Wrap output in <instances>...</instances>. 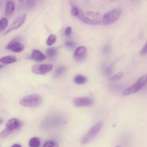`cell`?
Returning a JSON list of instances; mask_svg holds the SVG:
<instances>
[{"label": "cell", "instance_id": "32", "mask_svg": "<svg viewBox=\"0 0 147 147\" xmlns=\"http://www.w3.org/2000/svg\"><path fill=\"white\" fill-rule=\"evenodd\" d=\"M2 5H3V2H0V8L2 7Z\"/></svg>", "mask_w": 147, "mask_h": 147}, {"label": "cell", "instance_id": "26", "mask_svg": "<svg viewBox=\"0 0 147 147\" xmlns=\"http://www.w3.org/2000/svg\"><path fill=\"white\" fill-rule=\"evenodd\" d=\"M26 3L28 7H33L35 5V0H26Z\"/></svg>", "mask_w": 147, "mask_h": 147}, {"label": "cell", "instance_id": "17", "mask_svg": "<svg viewBox=\"0 0 147 147\" xmlns=\"http://www.w3.org/2000/svg\"><path fill=\"white\" fill-rule=\"evenodd\" d=\"M40 145V140L37 137H33L29 140V145L30 147H39Z\"/></svg>", "mask_w": 147, "mask_h": 147}, {"label": "cell", "instance_id": "11", "mask_svg": "<svg viewBox=\"0 0 147 147\" xmlns=\"http://www.w3.org/2000/svg\"><path fill=\"white\" fill-rule=\"evenodd\" d=\"M79 19L83 23L88 25H96L101 24V21L90 18L89 17H87V16H85L84 14L82 12H79V14L78 15Z\"/></svg>", "mask_w": 147, "mask_h": 147}, {"label": "cell", "instance_id": "34", "mask_svg": "<svg viewBox=\"0 0 147 147\" xmlns=\"http://www.w3.org/2000/svg\"><path fill=\"white\" fill-rule=\"evenodd\" d=\"M115 147H122L121 145H117V146H115Z\"/></svg>", "mask_w": 147, "mask_h": 147}, {"label": "cell", "instance_id": "15", "mask_svg": "<svg viewBox=\"0 0 147 147\" xmlns=\"http://www.w3.org/2000/svg\"><path fill=\"white\" fill-rule=\"evenodd\" d=\"M87 78L82 75H77L74 79V82L78 84H83L87 82Z\"/></svg>", "mask_w": 147, "mask_h": 147}, {"label": "cell", "instance_id": "2", "mask_svg": "<svg viewBox=\"0 0 147 147\" xmlns=\"http://www.w3.org/2000/svg\"><path fill=\"white\" fill-rule=\"evenodd\" d=\"M102 127V122L101 121L96 123L88 131L82 138L81 143L82 144H86L92 139H94L98 133L100 131Z\"/></svg>", "mask_w": 147, "mask_h": 147}, {"label": "cell", "instance_id": "33", "mask_svg": "<svg viewBox=\"0 0 147 147\" xmlns=\"http://www.w3.org/2000/svg\"><path fill=\"white\" fill-rule=\"evenodd\" d=\"M20 3H22V2H23V1H24V0H17Z\"/></svg>", "mask_w": 147, "mask_h": 147}, {"label": "cell", "instance_id": "18", "mask_svg": "<svg viewBox=\"0 0 147 147\" xmlns=\"http://www.w3.org/2000/svg\"><path fill=\"white\" fill-rule=\"evenodd\" d=\"M8 25V21L7 18L3 17L0 20V31L5 30Z\"/></svg>", "mask_w": 147, "mask_h": 147}, {"label": "cell", "instance_id": "25", "mask_svg": "<svg viewBox=\"0 0 147 147\" xmlns=\"http://www.w3.org/2000/svg\"><path fill=\"white\" fill-rule=\"evenodd\" d=\"M110 51H111V47L108 45H105L103 48V52L104 54H106V55L109 54L110 52Z\"/></svg>", "mask_w": 147, "mask_h": 147}, {"label": "cell", "instance_id": "12", "mask_svg": "<svg viewBox=\"0 0 147 147\" xmlns=\"http://www.w3.org/2000/svg\"><path fill=\"white\" fill-rule=\"evenodd\" d=\"M15 9V2L12 0L6 2L5 8V14L6 16H9L14 12Z\"/></svg>", "mask_w": 147, "mask_h": 147}, {"label": "cell", "instance_id": "13", "mask_svg": "<svg viewBox=\"0 0 147 147\" xmlns=\"http://www.w3.org/2000/svg\"><path fill=\"white\" fill-rule=\"evenodd\" d=\"M31 58L36 61H42L45 59L46 56L45 55H44L41 51L34 49L32 51V55H31Z\"/></svg>", "mask_w": 147, "mask_h": 147}, {"label": "cell", "instance_id": "30", "mask_svg": "<svg viewBox=\"0 0 147 147\" xmlns=\"http://www.w3.org/2000/svg\"><path fill=\"white\" fill-rule=\"evenodd\" d=\"M71 32H72V28L70 26L67 27L65 30V34L66 36H69L71 34Z\"/></svg>", "mask_w": 147, "mask_h": 147}, {"label": "cell", "instance_id": "20", "mask_svg": "<svg viewBox=\"0 0 147 147\" xmlns=\"http://www.w3.org/2000/svg\"><path fill=\"white\" fill-rule=\"evenodd\" d=\"M46 53H47V55L48 57H55L56 55L57 52H56V50L55 48H48L47 50Z\"/></svg>", "mask_w": 147, "mask_h": 147}, {"label": "cell", "instance_id": "29", "mask_svg": "<svg viewBox=\"0 0 147 147\" xmlns=\"http://www.w3.org/2000/svg\"><path fill=\"white\" fill-rule=\"evenodd\" d=\"M65 45L67 48H68L69 49H72L75 48V45L74 43L71 42H66L65 44Z\"/></svg>", "mask_w": 147, "mask_h": 147}, {"label": "cell", "instance_id": "31", "mask_svg": "<svg viewBox=\"0 0 147 147\" xmlns=\"http://www.w3.org/2000/svg\"><path fill=\"white\" fill-rule=\"evenodd\" d=\"M11 147H21V146L20 145H19V144H14V145H13L12 146H11Z\"/></svg>", "mask_w": 147, "mask_h": 147}, {"label": "cell", "instance_id": "14", "mask_svg": "<svg viewBox=\"0 0 147 147\" xmlns=\"http://www.w3.org/2000/svg\"><path fill=\"white\" fill-rule=\"evenodd\" d=\"M17 61V58L13 55L5 56L0 59V62L3 64H11Z\"/></svg>", "mask_w": 147, "mask_h": 147}, {"label": "cell", "instance_id": "6", "mask_svg": "<svg viewBox=\"0 0 147 147\" xmlns=\"http://www.w3.org/2000/svg\"><path fill=\"white\" fill-rule=\"evenodd\" d=\"M53 68V65L51 64H36L32 66V71L34 74L45 75L49 72Z\"/></svg>", "mask_w": 147, "mask_h": 147}, {"label": "cell", "instance_id": "4", "mask_svg": "<svg viewBox=\"0 0 147 147\" xmlns=\"http://www.w3.org/2000/svg\"><path fill=\"white\" fill-rule=\"evenodd\" d=\"M122 9L121 8H116L113 9L105 14L102 19V22L104 25H110L116 21L121 16Z\"/></svg>", "mask_w": 147, "mask_h": 147}, {"label": "cell", "instance_id": "22", "mask_svg": "<svg viewBox=\"0 0 147 147\" xmlns=\"http://www.w3.org/2000/svg\"><path fill=\"white\" fill-rule=\"evenodd\" d=\"M122 76H123V73L121 72H119L117 73V74H115V75L111 77L110 78V80L111 81H117V80H119Z\"/></svg>", "mask_w": 147, "mask_h": 147}, {"label": "cell", "instance_id": "3", "mask_svg": "<svg viewBox=\"0 0 147 147\" xmlns=\"http://www.w3.org/2000/svg\"><path fill=\"white\" fill-rule=\"evenodd\" d=\"M146 83H147V74H145L141 76L133 85H132L131 86L125 90L122 93V95L123 96H127L131 94L137 92L140 89H141Z\"/></svg>", "mask_w": 147, "mask_h": 147}, {"label": "cell", "instance_id": "19", "mask_svg": "<svg viewBox=\"0 0 147 147\" xmlns=\"http://www.w3.org/2000/svg\"><path fill=\"white\" fill-rule=\"evenodd\" d=\"M56 40V36L55 34H51L47 40V44L48 45H52L53 44Z\"/></svg>", "mask_w": 147, "mask_h": 147}, {"label": "cell", "instance_id": "23", "mask_svg": "<svg viewBox=\"0 0 147 147\" xmlns=\"http://www.w3.org/2000/svg\"><path fill=\"white\" fill-rule=\"evenodd\" d=\"M79 10L78 8L75 6H72L71 7V14L73 16H78L79 14Z\"/></svg>", "mask_w": 147, "mask_h": 147}, {"label": "cell", "instance_id": "35", "mask_svg": "<svg viewBox=\"0 0 147 147\" xmlns=\"http://www.w3.org/2000/svg\"><path fill=\"white\" fill-rule=\"evenodd\" d=\"M2 122V120L1 119H0V124H1Z\"/></svg>", "mask_w": 147, "mask_h": 147}, {"label": "cell", "instance_id": "5", "mask_svg": "<svg viewBox=\"0 0 147 147\" xmlns=\"http://www.w3.org/2000/svg\"><path fill=\"white\" fill-rule=\"evenodd\" d=\"M21 123L17 118H11L6 123V128L1 132V137L2 138L6 137L11 134L13 131L20 127Z\"/></svg>", "mask_w": 147, "mask_h": 147}, {"label": "cell", "instance_id": "1", "mask_svg": "<svg viewBox=\"0 0 147 147\" xmlns=\"http://www.w3.org/2000/svg\"><path fill=\"white\" fill-rule=\"evenodd\" d=\"M42 98L37 94L28 95L23 97L20 100V104L22 106L35 107L41 105L42 103Z\"/></svg>", "mask_w": 147, "mask_h": 147}, {"label": "cell", "instance_id": "7", "mask_svg": "<svg viewBox=\"0 0 147 147\" xmlns=\"http://www.w3.org/2000/svg\"><path fill=\"white\" fill-rule=\"evenodd\" d=\"M26 18V14H22L20 16H19L11 24L10 27L8 28V29L6 31L5 33V35L9 33L12 30H16L18 28H19L25 21Z\"/></svg>", "mask_w": 147, "mask_h": 147}, {"label": "cell", "instance_id": "21", "mask_svg": "<svg viewBox=\"0 0 147 147\" xmlns=\"http://www.w3.org/2000/svg\"><path fill=\"white\" fill-rule=\"evenodd\" d=\"M41 147H59V145L56 141H48L45 142Z\"/></svg>", "mask_w": 147, "mask_h": 147}, {"label": "cell", "instance_id": "27", "mask_svg": "<svg viewBox=\"0 0 147 147\" xmlns=\"http://www.w3.org/2000/svg\"><path fill=\"white\" fill-rule=\"evenodd\" d=\"M146 54H147V42L140 51V55L141 56H144Z\"/></svg>", "mask_w": 147, "mask_h": 147}, {"label": "cell", "instance_id": "36", "mask_svg": "<svg viewBox=\"0 0 147 147\" xmlns=\"http://www.w3.org/2000/svg\"><path fill=\"white\" fill-rule=\"evenodd\" d=\"M3 67V65H0V69H1V68H2Z\"/></svg>", "mask_w": 147, "mask_h": 147}, {"label": "cell", "instance_id": "28", "mask_svg": "<svg viewBox=\"0 0 147 147\" xmlns=\"http://www.w3.org/2000/svg\"><path fill=\"white\" fill-rule=\"evenodd\" d=\"M86 14L87 16H88L93 17H99V14L98 13H93V12H92V11H87V12L86 13Z\"/></svg>", "mask_w": 147, "mask_h": 147}, {"label": "cell", "instance_id": "24", "mask_svg": "<svg viewBox=\"0 0 147 147\" xmlns=\"http://www.w3.org/2000/svg\"><path fill=\"white\" fill-rule=\"evenodd\" d=\"M112 72H113V67L111 65H109L106 67L105 69V72L108 76L111 75Z\"/></svg>", "mask_w": 147, "mask_h": 147}, {"label": "cell", "instance_id": "16", "mask_svg": "<svg viewBox=\"0 0 147 147\" xmlns=\"http://www.w3.org/2000/svg\"><path fill=\"white\" fill-rule=\"evenodd\" d=\"M66 70V68L64 66H60L59 67L57 68L53 72L54 78H57L61 75H63Z\"/></svg>", "mask_w": 147, "mask_h": 147}, {"label": "cell", "instance_id": "8", "mask_svg": "<svg viewBox=\"0 0 147 147\" xmlns=\"http://www.w3.org/2000/svg\"><path fill=\"white\" fill-rule=\"evenodd\" d=\"M87 55V51L85 47L80 46L78 47L74 53V58L75 61L78 62H82L84 61Z\"/></svg>", "mask_w": 147, "mask_h": 147}, {"label": "cell", "instance_id": "10", "mask_svg": "<svg viewBox=\"0 0 147 147\" xmlns=\"http://www.w3.org/2000/svg\"><path fill=\"white\" fill-rule=\"evenodd\" d=\"M6 48L11 51L16 53H20L24 51V46L22 44L18 41H12L7 44V45L6 47Z\"/></svg>", "mask_w": 147, "mask_h": 147}, {"label": "cell", "instance_id": "9", "mask_svg": "<svg viewBox=\"0 0 147 147\" xmlns=\"http://www.w3.org/2000/svg\"><path fill=\"white\" fill-rule=\"evenodd\" d=\"M74 104L77 107L88 106L92 104V100L88 97H79L74 99Z\"/></svg>", "mask_w": 147, "mask_h": 147}]
</instances>
